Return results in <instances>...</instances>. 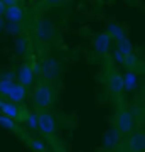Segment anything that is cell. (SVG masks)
I'll return each instance as SVG.
<instances>
[{"instance_id":"6da1fadb","label":"cell","mask_w":145,"mask_h":152,"mask_svg":"<svg viewBox=\"0 0 145 152\" xmlns=\"http://www.w3.org/2000/svg\"><path fill=\"white\" fill-rule=\"evenodd\" d=\"M133 127H135V115L132 110L125 108H118L117 115H115V129L120 132V135H128L133 132Z\"/></svg>"},{"instance_id":"7a4b0ae2","label":"cell","mask_w":145,"mask_h":152,"mask_svg":"<svg viewBox=\"0 0 145 152\" xmlns=\"http://www.w3.org/2000/svg\"><path fill=\"white\" fill-rule=\"evenodd\" d=\"M34 105L37 110H47L52 105V90L47 81H41L34 90Z\"/></svg>"},{"instance_id":"3957f363","label":"cell","mask_w":145,"mask_h":152,"mask_svg":"<svg viewBox=\"0 0 145 152\" xmlns=\"http://www.w3.org/2000/svg\"><path fill=\"white\" fill-rule=\"evenodd\" d=\"M39 132L44 137H54L56 132H58V125H56L54 115L46 112V110L39 112Z\"/></svg>"},{"instance_id":"277c9868","label":"cell","mask_w":145,"mask_h":152,"mask_svg":"<svg viewBox=\"0 0 145 152\" xmlns=\"http://www.w3.org/2000/svg\"><path fill=\"white\" fill-rule=\"evenodd\" d=\"M34 36L41 42H49L54 37V26L49 19H41L34 29Z\"/></svg>"},{"instance_id":"5b68a950","label":"cell","mask_w":145,"mask_h":152,"mask_svg":"<svg viewBox=\"0 0 145 152\" xmlns=\"http://www.w3.org/2000/svg\"><path fill=\"white\" fill-rule=\"evenodd\" d=\"M0 113L7 115V117H10L17 122V120H24L22 117V112L19 108V103H14L10 100H7V98L0 96Z\"/></svg>"},{"instance_id":"8992f818","label":"cell","mask_w":145,"mask_h":152,"mask_svg":"<svg viewBox=\"0 0 145 152\" xmlns=\"http://www.w3.org/2000/svg\"><path fill=\"white\" fill-rule=\"evenodd\" d=\"M106 88L115 98H118L123 91V75H120L118 71H111L106 80Z\"/></svg>"},{"instance_id":"52a82bcc","label":"cell","mask_w":145,"mask_h":152,"mask_svg":"<svg viewBox=\"0 0 145 152\" xmlns=\"http://www.w3.org/2000/svg\"><path fill=\"white\" fill-rule=\"evenodd\" d=\"M59 69H61V64L56 58H47L42 63V75L46 78V81H54L59 76Z\"/></svg>"},{"instance_id":"ba28073f","label":"cell","mask_w":145,"mask_h":152,"mask_svg":"<svg viewBox=\"0 0 145 152\" xmlns=\"http://www.w3.org/2000/svg\"><path fill=\"white\" fill-rule=\"evenodd\" d=\"M111 41L113 39L110 37V34L106 31H103L100 32L95 37V53L98 56H106L110 53V48H111Z\"/></svg>"},{"instance_id":"9c48e42d","label":"cell","mask_w":145,"mask_h":152,"mask_svg":"<svg viewBox=\"0 0 145 152\" xmlns=\"http://www.w3.org/2000/svg\"><path fill=\"white\" fill-rule=\"evenodd\" d=\"M127 149L130 152H144L145 151V132L137 130L128 137L127 140Z\"/></svg>"},{"instance_id":"30bf717a","label":"cell","mask_w":145,"mask_h":152,"mask_svg":"<svg viewBox=\"0 0 145 152\" xmlns=\"http://www.w3.org/2000/svg\"><path fill=\"white\" fill-rule=\"evenodd\" d=\"M34 78H36V71H34V68L29 63H22L20 68H19V71H17V80H19V83H22L24 86H31L34 83Z\"/></svg>"},{"instance_id":"8fae6325","label":"cell","mask_w":145,"mask_h":152,"mask_svg":"<svg viewBox=\"0 0 145 152\" xmlns=\"http://www.w3.org/2000/svg\"><path fill=\"white\" fill-rule=\"evenodd\" d=\"M120 140V132L111 127V129H108L105 134H103V139H101V145L105 151H113V149H117V144Z\"/></svg>"},{"instance_id":"7c38bea8","label":"cell","mask_w":145,"mask_h":152,"mask_svg":"<svg viewBox=\"0 0 145 152\" xmlns=\"http://www.w3.org/2000/svg\"><path fill=\"white\" fill-rule=\"evenodd\" d=\"M27 98V86H24L22 83H15L12 86L10 93L7 95V100H10L14 103H22Z\"/></svg>"},{"instance_id":"4fadbf2b","label":"cell","mask_w":145,"mask_h":152,"mask_svg":"<svg viewBox=\"0 0 145 152\" xmlns=\"http://www.w3.org/2000/svg\"><path fill=\"white\" fill-rule=\"evenodd\" d=\"M138 88V75L133 69H128L123 75V91L133 93Z\"/></svg>"},{"instance_id":"5bb4252c","label":"cell","mask_w":145,"mask_h":152,"mask_svg":"<svg viewBox=\"0 0 145 152\" xmlns=\"http://www.w3.org/2000/svg\"><path fill=\"white\" fill-rule=\"evenodd\" d=\"M7 22H22L24 19V10L19 4H14V5H9L5 9V14H4Z\"/></svg>"},{"instance_id":"9a60e30c","label":"cell","mask_w":145,"mask_h":152,"mask_svg":"<svg viewBox=\"0 0 145 152\" xmlns=\"http://www.w3.org/2000/svg\"><path fill=\"white\" fill-rule=\"evenodd\" d=\"M106 32L110 34V37L115 39V41H120V39L127 37V31H125L123 26H120L118 22H110L106 27Z\"/></svg>"},{"instance_id":"2e32d148","label":"cell","mask_w":145,"mask_h":152,"mask_svg":"<svg viewBox=\"0 0 145 152\" xmlns=\"http://www.w3.org/2000/svg\"><path fill=\"white\" fill-rule=\"evenodd\" d=\"M117 49L120 53H123V54H130V53H133V44H132V41L128 37H123L120 41H117Z\"/></svg>"},{"instance_id":"e0dca14e","label":"cell","mask_w":145,"mask_h":152,"mask_svg":"<svg viewBox=\"0 0 145 152\" xmlns=\"http://www.w3.org/2000/svg\"><path fill=\"white\" fill-rule=\"evenodd\" d=\"M24 122H26L29 130H39V113H34V112L32 113H27Z\"/></svg>"},{"instance_id":"ac0fdd59","label":"cell","mask_w":145,"mask_h":152,"mask_svg":"<svg viewBox=\"0 0 145 152\" xmlns=\"http://www.w3.org/2000/svg\"><path fill=\"white\" fill-rule=\"evenodd\" d=\"M0 127L5 129V130H10V132H15V129H17L15 120L10 118V117H7V115H4V113H0Z\"/></svg>"},{"instance_id":"d6986e66","label":"cell","mask_w":145,"mask_h":152,"mask_svg":"<svg viewBox=\"0 0 145 152\" xmlns=\"http://www.w3.org/2000/svg\"><path fill=\"white\" fill-rule=\"evenodd\" d=\"M14 85H15L14 80H0V96L7 98V95L10 93V90H12Z\"/></svg>"},{"instance_id":"ffe728a7","label":"cell","mask_w":145,"mask_h":152,"mask_svg":"<svg viewBox=\"0 0 145 152\" xmlns=\"http://www.w3.org/2000/svg\"><path fill=\"white\" fill-rule=\"evenodd\" d=\"M29 147H31L32 151H37V152H46L47 151L46 142L41 140V139H29Z\"/></svg>"},{"instance_id":"44dd1931","label":"cell","mask_w":145,"mask_h":152,"mask_svg":"<svg viewBox=\"0 0 145 152\" xmlns=\"http://www.w3.org/2000/svg\"><path fill=\"white\" fill-rule=\"evenodd\" d=\"M137 64H138V59H137V56H135L133 53L125 54V59H123V64H122V66H125V68L132 69V68H135Z\"/></svg>"},{"instance_id":"7402d4cb","label":"cell","mask_w":145,"mask_h":152,"mask_svg":"<svg viewBox=\"0 0 145 152\" xmlns=\"http://www.w3.org/2000/svg\"><path fill=\"white\" fill-rule=\"evenodd\" d=\"M27 46H29V42H27L26 37H22V36H19V37L15 39V48H17V53L19 54H24L27 51Z\"/></svg>"},{"instance_id":"603a6c76","label":"cell","mask_w":145,"mask_h":152,"mask_svg":"<svg viewBox=\"0 0 145 152\" xmlns=\"http://www.w3.org/2000/svg\"><path fill=\"white\" fill-rule=\"evenodd\" d=\"M7 31L12 36H19L20 34V22H7Z\"/></svg>"},{"instance_id":"cb8c5ba5","label":"cell","mask_w":145,"mask_h":152,"mask_svg":"<svg viewBox=\"0 0 145 152\" xmlns=\"http://www.w3.org/2000/svg\"><path fill=\"white\" fill-rule=\"evenodd\" d=\"M113 58H115V61H117V63H120V64H123L125 54H123V53H120L118 49H113Z\"/></svg>"},{"instance_id":"d4e9b609","label":"cell","mask_w":145,"mask_h":152,"mask_svg":"<svg viewBox=\"0 0 145 152\" xmlns=\"http://www.w3.org/2000/svg\"><path fill=\"white\" fill-rule=\"evenodd\" d=\"M15 78V75L14 73H10V71H7V73H4L2 75V80H14Z\"/></svg>"},{"instance_id":"484cf974","label":"cell","mask_w":145,"mask_h":152,"mask_svg":"<svg viewBox=\"0 0 145 152\" xmlns=\"http://www.w3.org/2000/svg\"><path fill=\"white\" fill-rule=\"evenodd\" d=\"M5 9H7V5L4 4V0H0V15H4V14H5Z\"/></svg>"},{"instance_id":"4316f807","label":"cell","mask_w":145,"mask_h":152,"mask_svg":"<svg viewBox=\"0 0 145 152\" xmlns=\"http://www.w3.org/2000/svg\"><path fill=\"white\" fill-rule=\"evenodd\" d=\"M4 4L9 7V5H14V4H19V0H4Z\"/></svg>"},{"instance_id":"83f0119b","label":"cell","mask_w":145,"mask_h":152,"mask_svg":"<svg viewBox=\"0 0 145 152\" xmlns=\"http://www.w3.org/2000/svg\"><path fill=\"white\" fill-rule=\"evenodd\" d=\"M5 29V22H4V15H0V32Z\"/></svg>"},{"instance_id":"f1b7e54d","label":"cell","mask_w":145,"mask_h":152,"mask_svg":"<svg viewBox=\"0 0 145 152\" xmlns=\"http://www.w3.org/2000/svg\"><path fill=\"white\" fill-rule=\"evenodd\" d=\"M46 2H47L49 5H58V4H61V2H63V0H46Z\"/></svg>"},{"instance_id":"f546056e","label":"cell","mask_w":145,"mask_h":152,"mask_svg":"<svg viewBox=\"0 0 145 152\" xmlns=\"http://www.w3.org/2000/svg\"><path fill=\"white\" fill-rule=\"evenodd\" d=\"M144 100H145V90H144Z\"/></svg>"}]
</instances>
